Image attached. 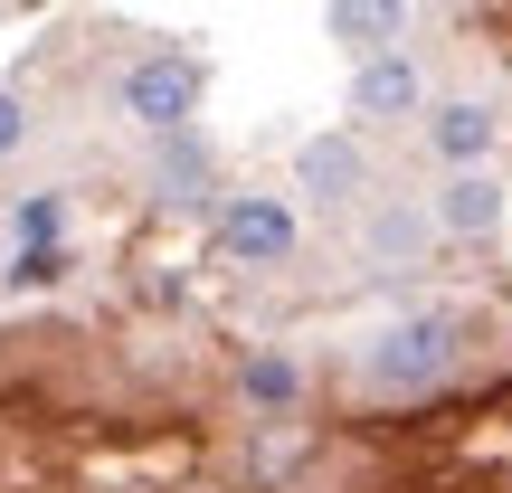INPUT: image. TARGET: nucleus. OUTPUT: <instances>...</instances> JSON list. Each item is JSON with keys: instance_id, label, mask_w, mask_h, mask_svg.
Masks as SVG:
<instances>
[{"instance_id": "nucleus-8", "label": "nucleus", "mask_w": 512, "mask_h": 493, "mask_svg": "<svg viewBox=\"0 0 512 493\" xmlns=\"http://www.w3.org/2000/svg\"><path fill=\"white\" fill-rule=\"evenodd\" d=\"M238 408L247 418H304V361L294 351H247L238 361Z\"/></svg>"}, {"instance_id": "nucleus-15", "label": "nucleus", "mask_w": 512, "mask_h": 493, "mask_svg": "<svg viewBox=\"0 0 512 493\" xmlns=\"http://www.w3.org/2000/svg\"><path fill=\"white\" fill-rule=\"evenodd\" d=\"M19 143H29V105H19V95L10 86H0V162H10V152Z\"/></svg>"}, {"instance_id": "nucleus-10", "label": "nucleus", "mask_w": 512, "mask_h": 493, "mask_svg": "<svg viewBox=\"0 0 512 493\" xmlns=\"http://www.w3.org/2000/svg\"><path fill=\"white\" fill-rule=\"evenodd\" d=\"M437 228H446V238H494V228H503V181H484V171H446Z\"/></svg>"}, {"instance_id": "nucleus-11", "label": "nucleus", "mask_w": 512, "mask_h": 493, "mask_svg": "<svg viewBox=\"0 0 512 493\" xmlns=\"http://www.w3.org/2000/svg\"><path fill=\"white\" fill-rule=\"evenodd\" d=\"M494 114L484 105H446V114H427V152H437L446 171H484V152H494Z\"/></svg>"}, {"instance_id": "nucleus-5", "label": "nucleus", "mask_w": 512, "mask_h": 493, "mask_svg": "<svg viewBox=\"0 0 512 493\" xmlns=\"http://www.w3.org/2000/svg\"><path fill=\"white\" fill-rule=\"evenodd\" d=\"M294 190H304L313 209H361V190H370L361 133H313V143H294Z\"/></svg>"}, {"instance_id": "nucleus-12", "label": "nucleus", "mask_w": 512, "mask_h": 493, "mask_svg": "<svg viewBox=\"0 0 512 493\" xmlns=\"http://www.w3.org/2000/svg\"><path fill=\"white\" fill-rule=\"evenodd\" d=\"M427 228H437V219H418V209H370L361 247H370V266H408V256L427 247Z\"/></svg>"}, {"instance_id": "nucleus-1", "label": "nucleus", "mask_w": 512, "mask_h": 493, "mask_svg": "<svg viewBox=\"0 0 512 493\" xmlns=\"http://www.w3.org/2000/svg\"><path fill=\"white\" fill-rule=\"evenodd\" d=\"M465 370V313L456 304H418L399 323H380L361 351H351V399L361 408H427L446 399Z\"/></svg>"}, {"instance_id": "nucleus-4", "label": "nucleus", "mask_w": 512, "mask_h": 493, "mask_svg": "<svg viewBox=\"0 0 512 493\" xmlns=\"http://www.w3.org/2000/svg\"><path fill=\"white\" fill-rule=\"evenodd\" d=\"M313 456H323V427H313V418H247L238 475H247L256 493H285V484L313 475Z\"/></svg>"}, {"instance_id": "nucleus-13", "label": "nucleus", "mask_w": 512, "mask_h": 493, "mask_svg": "<svg viewBox=\"0 0 512 493\" xmlns=\"http://www.w3.org/2000/svg\"><path fill=\"white\" fill-rule=\"evenodd\" d=\"M48 285H67V238H19L10 294H48Z\"/></svg>"}, {"instance_id": "nucleus-2", "label": "nucleus", "mask_w": 512, "mask_h": 493, "mask_svg": "<svg viewBox=\"0 0 512 493\" xmlns=\"http://www.w3.org/2000/svg\"><path fill=\"white\" fill-rule=\"evenodd\" d=\"M209 238H219L228 266L266 275V266H294V247H304V219H294V200H275V190H228V200L209 209Z\"/></svg>"}, {"instance_id": "nucleus-3", "label": "nucleus", "mask_w": 512, "mask_h": 493, "mask_svg": "<svg viewBox=\"0 0 512 493\" xmlns=\"http://www.w3.org/2000/svg\"><path fill=\"white\" fill-rule=\"evenodd\" d=\"M200 95H209V67L190 48H152V57H133V67L114 76V105L143 133H181L190 114H200Z\"/></svg>"}, {"instance_id": "nucleus-9", "label": "nucleus", "mask_w": 512, "mask_h": 493, "mask_svg": "<svg viewBox=\"0 0 512 493\" xmlns=\"http://www.w3.org/2000/svg\"><path fill=\"white\" fill-rule=\"evenodd\" d=\"M323 29L342 38L351 57H380L408 38V0H323Z\"/></svg>"}, {"instance_id": "nucleus-6", "label": "nucleus", "mask_w": 512, "mask_h": 493, "mask_svg": "<svg viewBox=\"0 0 512 493\" xmlns=\"http://www.w3.org/2000/svg\"><path fill=\"white\" fill-rule=\"evenodd\" d=\"M418 105H427V76H418L408 48H380V57L351 67V114H361V124H408Z\"/></svg>"}, {"instance_id": "nucleus-7", "label": "nucleus", "mask_w": 512, "mask_h": 493, "mask_svg": "<svg viewBox=\"0 0 512 493\" xmlns=\"http://www.w3.org/2000/svg\"><path fill=\"white\" fill-rule=\"evenodd\" d=\"M143 190H162V200H209V190H219V152H209L190 124H181V133H152Z\"/></svg>"}, {"instance_id": "nucleus-14", "label": "nucleus", "mask_w": 512, "mask_h": 493, "mask_svg": "<svg viewBox=\"0 0 512 493\" xmlns=\"http://www.w3.org/2000/svg\"><path fill=\"white\" fill-rule=\"evenodd\" d=\"M57 228H67V200H57V190L19 200V238H57Z\"/></svg>"}]
</instances>
